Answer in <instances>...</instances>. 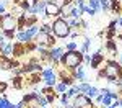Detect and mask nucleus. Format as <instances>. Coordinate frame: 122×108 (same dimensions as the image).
I'll return each mask as SVG.
<instances>
[{"instance_id":"obj_5","label":"nucleus","mask_w":122,"mask_h":108,"mask_svg":"<svg viewBox=\"0 0 122 108\" xmlns=\"http://www.w3.org/2000/svg\"><path fill=\"white\" fill-rule=\"evenodd\" d=\"M73 107H76V108H91L93 107V102H91V98L88 97V95H78V97H75V100H73Z\"/></svg>"},{"instance_id":"obj_1","label":"nucleus","mask_w":122,"mask_h":108,"mask_svg":"<svg viewBox=\"0 0 122 108\" xmlns=\"http://www.w3.org/2000/svg\"><path fill=\"white\" fill-rule=\"evenodd\" d=\"M81 61H83V54L80 52V51H67L65 54H62V57H60V62L65 66L67 69H75L78 67L80 64H81Z\"/></svg>"},{"instance_id":"obj_30","label":"nucleus","mask_w":122,"mask_h":108,"mask_svg":"<svg viewBox=\"0 0 122 108\" xmlns=\"http://www.w3.org/2000/svg\"><path fill=\"white\" fill-rule=\"evenodd\" d=\"M5 13V3H0V15Z\"/></svg>"},{"instance_id":"obj_13","label":"nucleus","mask_w":122,"mask_h":108,"mask_svg":"<svg viewBox=\"0 0 122 108\" xmlns=\"http://www.w3.org/2000/svg\"><path fill=\"white\" fill-rule=\"evenodd\" d=\"M91 10H94V11H98V10L101 8V5H99V0H90V5H88Z\"/></svg>"},{"instance_id":"obj_25","label":"nucleus","mask_w":122,"mask_h":108,"mask_svg":"<svg viewBox=\"0 0 122 108\" xmlns=\"http://www.w3.org/2000/svg\"><path fill=\"white\" fill-rule=\"evenodd\" d=\"M76 49V43H68L67 44V51H75Z\"/></svg>"},{"instance_id":"obj_2","label":"nucleus","mask_w":122,"mask_h":108,"mask_svg":"<svg viewBox=\"0 0 122 108\" xmlns=\"http://www.w3.org/2000/svg\"><path fill=\"white\" fill-rule=\"evenodd\" d=\"M101 75H104L109 80H119L122 77V67L119 66V62L116 61H109L107 66L104 67V70L101 72Z\"/></svg>"},{"instance_id":"obj_7","label":"nucleus","mask_w":122,"mask_h":108,"mask_svg":"<svg viewBox=\"0 0 122 108\" xmlns=\"http://www.w3.org/2000/svg\"><path fill=\"white\" fill-rule=\"evenodd\" d=\"M42 79H44L47 87H54V84H56V74L52 72V69L42 70Z\"/></svg>"},{"instance_id":"obj_32","label":"nucleus","mask_w":122,"mask_h":108,"mask_svg":"<svg viewBox=\"0 0 122 108\" xmlns=\"http://www.w3.org/2000/svg\"><path fill=\"white\" fill-rule=\"evenodd\" d=\"M121 61H122V56H121Z\"/></svg>"},{"instance_id":"obj_23","label":"nucleus","mask_w":122,"mask_h":108,"mask_svg":"<svg viewBox=\"0 0 122 108\" xmlns=\"http://www.w3.org/2000/svg\"><path fill=\"white\" fill-rule=\"evenodd\" d=\"M111 8L119 10V0H111Z\"/></svg>"},{"instance_id":"obj_3","label":"nucleus","mask_w":122,"mask_h":108,"mask_svg":"<svg viewBox=\"0 0 122 108\" xmlns=\"http://www.w3.org/2000/svg\"><path fill=\"white\" fill-rule=\"evenodd\" d=\"M52 31L56 33V36H59V38H67V36H70V33H72L68 23H67L64 18H57L56 21H54Z\"/></svg>"},{"instance_id":"obj_29","label":"nucleus","mask_w":122,"mask_h":108,"mask_svg":"<svg viewBox=\"0 0 122 108\" xmlns=\"http://www.w3.org/2000/svg\"><path fill=\"white\" fill-rule=\"evenodd\" d=\"M5 88H7V84L5 82H0V92H3Z\"/></svg>"},{"instance_id":"obj_11","label":"nucleus","mask_w":122,"mask_h":108,"mask_svg":"<svg viewBox=\"0 0 122 108\" xmlns=\"http://www.w3.org/2000/svg\"><path fill=\"white\" fill-rule=\"evenodd\" d=\"M16 38H18L21 43H28V41H31L33 36H31V33H29V31H20L18 34H16Z\"/></svg>"},{"instance_id":"obj_14","label":"nucleus","mask_w":122,"mask_h":108,"mask_svg":"<svg viewBox=\"0 0 122 108\" xmlns=\"http://www.w3.org/2000/svg\"><path fill=\"white\" fill-rule=\"evenodd\" d=\"M54 3H56L57 7H60V8H62V7H67V5H70V3H72V0H56Z\"/></svg>"},{"instance_id":"obj_10","label":"nucleus","mask_w":122,"mask_h":108,"mask_svg":"<svg viewBox=\"0 0 122 108\" xmlns=\"http://www.w3.org/2000/svg\"><path fill=\"white\" fill-rule=\"evenodd\" d=\"M103 61H104V56H103V54H99V52L93 54V57H91V69H98V66H99Z\"/></svg>"},{"instance_id":"obj_16","label":"nucleus","mask_w":122,"mask_h":108,"mask_svg":"<svg viewBox=\"0 0 122 108\" xmlns=\"http://www.w3.org/2000/svg\"><path fill=\"white\" fill-rule=\"evenodd\" d=\"M86 95H88L90 98L96 97V95H98V88H96V87H90V88H88V92H86Z\"/></svg>"},{"instance_id":"obj_31","label":"nucleus","mask_w":122,"mask_h":108,"mask_svg":"<svg viewBox=\"0 0 122 108\" xmlns=\"http://www.w3.org/2000/svg\"><path fill=\"white\" fill-rule=\"evenodd\" d=\"M42 108H49V107H47V105H46V107H42Z\"/></svg>"},{"instance_id":"obj_28","label":"nucleus","mask_w":122,"mask_h":108,"mask_svg":"<svg viewBox=\"0 0 122 108\" xmlns=\"http://www.w3.org/2000/svg\"><path fill=\"white\" fill-rule=\"evenodd\" d=\"M21 8H25V10H29L31 7H29V3H28V2L25 0V2H21Z\"/></svg>"},{"instance_id":"obj_22","label":"nucleus","mask_w":122,"mask_h":108,"mask_svg":"<svg viewBox=\"0 0 122 108\" xmlns=\"http://www.w3.org/2000/svg\"><path fill=\"white\" fill-rule=\"evenodd\" d=\"M65 88H67V84L62 82V84H59V85H57V92H60V93H62V92H65Z\"/></svg>"},{"instance_id":"obj_8","label":"nucleus","mask_w":122,"mask_h":108,"mask_svg":"<svg viewBox=\"0 0 122 108\" xmlns=\"http://www.w3.org/2000/svg\"><path fill=\"white\" fill-rule=\"evenodd\" d=\"M49 36H51L49 33H44V31H38L34 38H36V43H38V44H41V46H46L47 41H49Z\"/></svg>"},{"instance_id":"obj_18","label":"nucleus","mask_w":122,"mask_h":108,"mask_svg":"<svg viewBox=\"0 0 122 108\" xmlns=\"http://www.w3.org/2000/svg\"><path fill=\"white\" fill-rule=\"evenodd\" d=\"M13 87L15 88H21V77H15L13 79Z\"/></svg>"},{"instance_id":"obj_15","label":"nucleus","mask_w":122,"mask_h":108,"mask_svg":"<svg viewBox=\"0 0 122 108\" xmlns=\"http://www.w3.org/2000/svg\"><path fill=\"white\" fill-rule=\"evenodd\" d=\"M0 66H2V69H5V70H7V69H11V67H13V64H11L10 61H7V59H3V61L0 62Z\"/></svg>"},{"instance_id":"obj_24","label":"nucleus","mask_w":122,"mask_h":108,"mask_svg":"<svg viewBox=\"0 0 122 108\" xmlns=\"http://www.w3.org/2000/svg\"><path fill=\"white\" fill-rule=\"evenodd\" d=\"M54 44H56V38H54V36H49V41H47V44H46V46H49V48H52Z\"/></svg>"},{"instance_id":"obj_12","label":"nucleus","mask_w":122,"mask_h":108,"mask_svg":"<svg viewBox=\"0 0 122 108\" xmlns=\"http://www.w3.org/2000/svg\"><path fill=\"white\" fill-rule=\"evenodd\" d=\"M76 70H75V77L78 79V80H83L85 79V70H83V67L81 66H78V67H75Z\"/></svg>"},{"instance_id":"obj_20","label":"nucleus","mask_w":122,"mask_h":108,"mask_svg":"<svg viewBox=\"0 0 122 108\" xmlns=\"http://www.w3.org/2000/svg\"><path fill=\"white\" fill-rule=\"evenodd\" d=\"M107 108H122V100H116V103H111Z\"/></svg>"},{"instance_id":"obj_19","label":"nucleus","mask_w":122,"mask_h":108,"mask_svg":"<svg viewBox=\"0 0 122 108\" xmlns=\"http://www.w3.org/2000/svg\"><path fill=\"white\" fill-rule=\"evenodd\" d=\"M88 88H90L88 84H81V85H78V87H76V90H78V92H88Z\"/></svg>"},{"instance_id":"obj_4","label":"nucleus","mask_w":122,"mask_h":108,"mask_svg":"<svg viewBox=\"0 0 122 108\" xmlns=\"http://www.w3.org/2000/svg\"><path fill=\"white\" fill-rule=\"evenodd\" d=\"M0 26L2 29L7 33V31H15L16 28V20L15 17H11V15H3V17H0Z\"/></svg>"},{"instance_id":"obj_26","label":"nucleus","mask_w":122,"mask_h":108,"mask_svg":"<svg viewBox=\"0 0 122 108\" xmlns=\"http://www.w3.org/2000/svg\"><path fill=\"white\" fill-rule=\"evenodd\" d=\"M75 93H76V88H70V90L67 92V97H73Z\"/></svg>"},{"instance_id":"obj_27","label":"nucleus","mask_w":122,"mask_h":108,"mask_svg":"<svg viewBox=\"0 0 122 108\" xmlns=\"http://www.w3.org/2000/svg\"><path fill=\"white\" fill-rule=\"evenodd\" d=\"M51 28H52V26H49V25H44V26L41 28V31H44V33H51Z\"/></svg>"},{"instance_id":"obj_9","label":"nucleus","mask_w":122,"mask_h":108,"mask_svg":"<svg viewBox=\"0 0 122 108\" xmlns=\"http://www.w3.org/2000/svg\"><path fill=\"white\" fill-rule=\"evenodd\" d=\"M62 54H64V49L62 48H54L49 51V57L52 59V61H60Z\"/></svg>"},{"instance_id":"obj_6","label":"nucleus","mask_w":122,"mask_h":108,"mask_svg":"<svg viewBox=\"0 0 122 108\" xmlns=\"http://www.w3.org/2000/svg\"><path fill=\"white\" fill-rule=\"evenodd\" d=\"M44 11H46L47 17H59V15H62V8H60V7H57V5L54 3V2H52V0L46 2Z\"/></svg>"},{"instance_id":"obj_21","label":"nucleus","mask_w":122,"mask_h":108,"mask_svg":"<svg viewBox=\"0 0 122 108\" xmlns=\"http://www.w3.org/2000/svg\"><path fill=\"white\" fill-rule=\"evenodd\" d=\"M99 5H101V8H103V10L109 8V2H107V0H99Z\"/></svg>"},{"instance_id":"obj_17","label":"nucleus","mask_w":122,"mask_h":108,"mask_svg":"<svg viewBox=\"0 0 122 108\" xmlns=\"http://www.w3.org/2000/svg\"><path fill=\"white\" fill-rule=\"evenodd\" d=\"M11 51H13V46H11V44L3 46V54H5V56H10V54H11Z\"/></svg>"}]
</instances>
